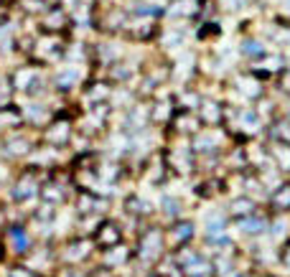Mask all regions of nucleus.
<instances>
[{
  "label": "nucleus",
  "instance_id": "1",
  "mask_svg": "<svg viewBox=\"0 0 290 277\" xmlns=\"http://www.w3.org/2000/svg\"><path fill=\"white\" fill-rule=\"evenodd\" d=\"M38 191H41L38 170H33V168H23V170L18 173V181L13 183V201L23 204V201L38 196Z\"/></svg>",
  "mask_w": 290,
  "mask_h": 277
},
{
  "label": "nucleus",
  "instance_id": "2",
  "mask_svg": "<svg viewBox=\"0 0 290 277\" xmlns=\"http://www.w3.org/2000/svg\"><path fill=\"white\" fill-rule=\"evenodd\" d=\"M92 247H95V242L92 239H87V237H77V239H72V242H66L64 244V249H61V262L64 265H69V267H79L89 254H92Z\"/></svg>",
  "mask_w": 290,
  "mask_h": 277
},
{
  "label": "nucleus",
  "instance_id": "3",
  "mask_svg": "<svg viewBox=\"0 0 290 277\" xmlns=\"http://www.w3.org/2000/svg\"><path fill=\"white\" fill-rule=\"evenodd\" d=\"M95 247L99 249V252H107V249H115V247H120V242H122V229L115 224V221H109V219H104V221H99V226H97V231H95Z\"/></svg>",
  "mask_w": 290,
  "mask_h": 277
},
{
  "label": "nucleus",
  "instance_id": "4",
  "mask_svg": "<svg viewBox=\"0 0 290 277\" xmlns=\"http://www.w3.org/2000/svg\"><path fill=\"white\" fill-rule=\"evenodd\" d=\"M138 254L143 260H155V257H161V252H163V234L158 229H145L140 234V244H138Z\"/></svg>",
  "mask_w": 290,
  "mask_h": 277
},
{
  "label": "nucleus",
  "instance_id": "5",
  "mask_svg": "<svg viewBox=\"0 0 290 277\" xmlns=\"http://www.w3.org/2000/svg\"><path fill=\"white\" fill-rule=\"evenodd\" d=\"M13 87L20 89V92L36 94V87H41V81H38V69H36V67H20V69L13 74Z\"/></svg>",
  "mask_w": 290,
  "mask_h": 277
},
{
  "label": "nucleus",
  "instance_id": "6",
  "mask_svg": "<svg viewBox=\"0 0 290 277\" xmlns=\"http://www.w3.org/2000/svg\"><path fill=\"white\" fill-rule=\"evenodd\" d=\"M5 239H8V247H10L13 254H28V249L33 244L26 226H8V237Z\"/></svg>",
  "mask_w": 290,
  "mask_h": 277
},
{
  "label": "nucleus",
  "instance_id": "7",
  "mask_svg": "<svg viewBox=\"0 0 290 277\" xmlns=\"http://www.w3.org/2000/svg\"><path fill=\"white\" fill-rule=\"evenodd\" d=\"M43 140H46L51 147H64L66 142L72 140V125H69V122H56V125L46 127Z\"/></svg>",
  "mask_w": 290,
  "mask_h": 277
},
{
  "label": "nucleus",
  "instance_id": "8",
  "mask_svg": "<svg viewBox=\"0 0 290 277\" xmlns=\"http://www.w3.org/2000/svg\"><path fill=\"white\" fill-rule=\"evenodd\" d=\"M64 26H69V15H66V10L59 8V5L49 8L46 15H43V31L54 36V33H59Z\"/></svg>",
  "mask_w": 290,
  "mask_h": 277
},
{
  "label": "nucleus",
  "instance_id": "9",
  "mask_svg": "<svg viewBox=\"0 0 290 277\" xmlns=\"http://www.w3.org/2000/svg\"><path fill=\"white\" fill-rule=\"evenodd\" d=\"M38 199L46 201V206H59L64 201V188L56 186V183H43L41 191H38Z\"/></svg>",
  "mask_w": 290,
  "mask_h": 277
},
{
  "label": "nucleus",
  "instance_id": "10",
  "mask_svg": "<svg viewBox=\"0 0 290 277\" xmlns=\"http://www.w3.org/2000/svg\"><path fill=\"white\" fill-rule=\"evenodd\" d=\"M191 237H193V226H191L189 221H181V224H176V226L171 229V234H168L171 244H184V242H189Z\"/></svg>",
  "mask_w": 290,
  "mask_h": 277
},
{
  "label": "nucleus",
  "instance_id": "11",
  "mask_svg": "<svg viewBox=\"0 0 290 277\" xmlns=\"http://www.w3.org/2000/svg\"><path fill=\"white\" fill-rule=\"evenodd\" d=\"M273 158L280 170H290V145H278L273 147Z\"/></svg>",
  "mask_w": 290,
  "mask_h": 277
},
{
  "label": "nucleus",
  "instance_id": "12",
  "mask_svg": "<svg viewBox=\"0 0 290 277\" xmlns=\"http://www.w3.org/2000/svg\"><path fill=\"white\" fill-rule=\"evenodd\" d=\"M201 117H204L206 125H219V122H221V110H219V104H204Z\"/></svg>",
  "mask_w": 290,
  "mask_h": 277
},
{
  "label": "nucleus",
  "instance_id": "13",
  "mask_svg": "<svg viewBox=\"0 0 290 277\" xmlns=\"http://www.w3.org/2000/svg\"><path fill=\"white\" fill-rule=\"evenodd\" d=\"M20 8L28 13H46V0H20Z\"/></svg>",
  "mask_w": 290,
  "mask_h": 277
},
{
  "label": "nucleus",
  "instance_id": "14",
  "mask_svg": "<svg viewBox=\"0 0 290 277\" xmlns=\"http://www.w3.org/2000/svg\"><path fill=\"white\" fill-rule=\"evenodd\" d=\"M273 204L280 208H290V186H283L278 194L273 196Z\"/></svg>",
  "mask_w": 290,
  "mask_h": 277
},
{
  "label": "nucleus",
  "instance_id": "15",
  "mask_svg": "<svg viewBox=\"0 0 290 277\" xmlns=\"http://www.w3.org/2000/svg\"><path fill=\"white\" fill-rule=\"evenodd\" d=\"M74 81H77V71H72V69H66V71H61V76H56V84L61 89H72Z\"/></svg>",
  "mask_w": 290,
  "mask_h": 277
},
{
  "label": "nucleus",
  "instance_id": "16",
  "mask_svg": "<svg viewBox=\"0 0 290 277\" xmlns=\"http://www.w3.org/2000/svg\"><path fill=\"white\" fill-rule=\"evenodd\" d=\"M252 208H255V204H252L250 199H239V201L232 204V214H237V216H239V214H250Z\"/></svg>",
  "mask_w": 290,
  "mask_h": 277
},
{
  "label": "nucleus",
  "instance_id": "17",
  "mask_svg": "<svg viewBox=\"0 0 290 277\" xmlns=\"http://www.w3.org/2000/svg\"><path fill=\"white\" fill-rule=\"evenodd\" d=\"M8 277H38V275H36L31 267L18 265V267H13V270H10V275H8Z\"/></svg>",
  "mask_w": 290,
  "mask_h": 277
},
{
  "label": "nucleus",
  "instance_id": "18",
  "mask_svg": "<svg viewBox=\"0 0 290 277\" xmlns=\"http://www.w3.org/2000/svg\"><path fill=\"white\" fill-rule=\"evenodd\" d=\"M278 135H280L285 142H290V125H288V122H280V125H278Z\"/></svg>",
  "mask_w": 290,
  "mask_h": 277
},
{
  "label": "nucleus",
  "instance_id": "19",
  "mask_svg": "<svg viewBox=\"0 0 290 277\" xmlns=\"http://www.w3.org/2000/svg\"><path fill=\"white\" fill-rule=\"evenodd\" d=\"M280 87H283L285 92H290V69L283 71V76H280Z\"/></svg>",
  "mask_w": 290,
  "mask_h": 277
}]
</instances>
